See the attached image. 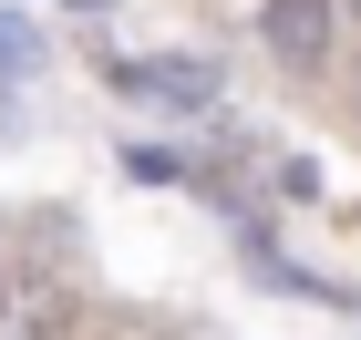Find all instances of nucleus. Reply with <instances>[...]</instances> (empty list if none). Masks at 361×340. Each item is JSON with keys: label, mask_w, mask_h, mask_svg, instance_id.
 <instances>
[{"label": "nucleus", "mask_w": 361, "mask_h": 340, "mask_svg": "<svg viewBox=\"0 0 361 340\" xmlns=\"http://www.w3.org/2000/svg\"><path fill=\"white\" fill-rule=\"evenodd\" d=\"M114 93L207 113V103H217V62H196V52H124V62H114Z\"/></svg>", "instance_id": "nucleus-1"}, {"label": "nucleus", "mask_w": 361, "mask_h": 340, "mask_svg": "<svg viewBox=\"0 0 361 340\" xmlns=\"http://www.w3.org/2000/svg\"><path fill=\"white\" fill-rule=\"evenodd\" d=\"M331 21H341V0H269V11H258V42H269L289 73H320V62H331Z\"/></svg>", "instance_id": "nucleus-2"}, {"label": "nucleus", "mask_w": 361, "mask_h": 340, "mask_svg": "<svg viewBox=\"0 0 361 340\" xmlns=\"http://www.w3.org/2000/svg\"><path fill=\"white\" fill-rule=\"evenodd\" d=\"M52 330H62L52 279H0V340H52Z\"/></svg>", "instance_id": "nucleus-3"}, {"label": "nucleus", "mask_w": 361, "mask_h": 340, "mask_svg": "<svg viewBox=\"0 0 361 340\" xmlns=\"http://www.w3.org/2000/svg\"><path fill=\"white\" fill-rule=\"evenodd\" d=\"M31 73H42V31L0 11V83H31Z\"/></svg>", "instance_id": "nucleus-4"}, {"label": "nucleus", "mask_w": 361, "mask_h": 340, "mask_svg": "<svg viewBox=\"0 0 361 340\" xmlns=\"http://www.w3.org/2000/svg\"><path fill=\"white\" fill-rule=\"evenodd\" d=\"M124 165H135L145 186H176V175H186V165H176V144H135V155H124Z\"/></svg>", "instance_id": "nucleus-5"}, {"label": "nucleus", "mask_w": 361, "mask_h": 340, "mask_svg": "<svg viewBox=\"0 0 361 340\" xmlns=\"http://www.w3.org/2000/svg\"><path fill=\"white\" fill-rule=\"evenodd\" d=\"M62 11H114V0H62Z\"/></svg>", "instance_id": "nucleus-6"}]
</instances>
